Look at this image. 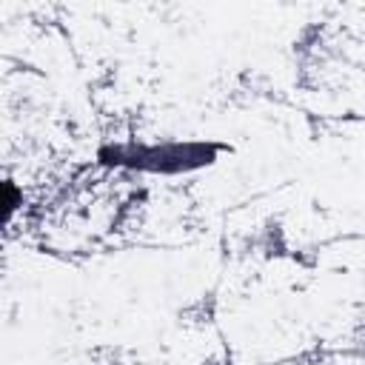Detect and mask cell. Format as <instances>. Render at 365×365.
Here are the masks:
<instances>
[{"label":"cell","instance_id":"6da1fadb","mask_svg":"<svg viewBox=\"0 0 365 365\" xmlns=\"http://www.w3.org/2000/svg\"><path fill=\"white\" fill-rule=\"evenodd\" d=\"M220 145L214 143H160V145H111L100 151L108 165H125L154 174H180L214 163Z\"/></svg>","mask_w":365,"mask_h":365}]
</instances>
